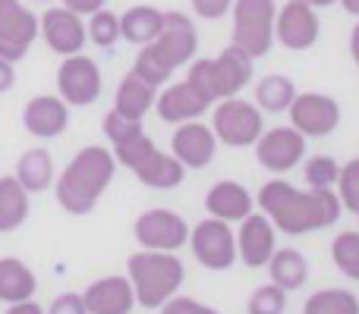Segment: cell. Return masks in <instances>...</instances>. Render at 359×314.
I'll list each match as a JSON object with an SVG mask.
<instances>
[{"label":"cell","instance_id":"cell-5","mask_svg":"<svg viewBox=\"0 0 359 314\" xmlns=\"http://www.w3.org/2000/svg\"><path fill=\"white\" fill-rule=\"evenodd\" d=\"M126 280L133 283L136 305L149 311H158L170 296H177L186 280V267L177 258V252H151L139 248L126 261Z\"/></svg>","mask_w":359,"mask_h":314},{"label":"cell","instance_id":"cell-14","mask_svg":"<svg viewBox=\"0 0 359 314\" xmlns=\"http://www.w3.org/2000/svg\"><path fill=\"white\" fill-rule=\"evenodd\" d=\"M306 142H309V138H306L303 132H297L293 126H274V129L262 132L259 142L252 145L255 160H259V166H265L268 173H287L303 164Z\"/></svg>","mask_w":359,"mask_h":314},{"label":"cell","instance_id":"cell-39","mask_svg":"<svg viewBox=\"0 0 359 314\" xmlns=\"http://www.w3.org/2000/svg\"><path fill=\"white\" fill-rule=\"evenodd\" d=\"M189 3H192V13H196L198 19H221L230 13L233 0H189Z\"/></svg>","mask_w":359,"mask_h":314},{"label":"cell","instance_id":"cell-30","mask_svg":"<svg viewBox=\"0 0 359 314\" xmlns=\"http://www.w3.org/2000/svg\"><path fill=\"white\" fill-rule=\"evenodd\" d=\"M303 314H359V299L347 290H322L306 299Z\"/></svg>","mask_w":359,"mask_h":314},{"label":"cell","instance_id":"cell-45","mask_svg":"<svg viewBox=\"0 0 359 314\" xmlns=\"http://www.w3.org/2000/svg\"><path fill=\"white\" fill-rule=\"evenodd\" d=\"M306 3L316 6V10H318V6H331V3H337V0H306Z\"/></svg>","mask_w":359,"mask_h":314},{"label":"cell","instance_id":"cell-41","mask_svg":"<svg viewBox=\"0 0 359 314\" xmlns=\"http://www.w3.org/2000/svg\"><path fill=\"white\" fill-rule=\"evenodd\" d=\"M13 85H16V63H10V60L0 57V94L10 92Z\"/></svg>","mask_w":359,"mask_h":314},{"label":"cell","instance_id":"cell-11","mask_svg":"<svg viewBox=\"0 0 359 314\" xmlns=\"http://www.w3.org/2000/svg\"><path fill=\"white\" fill-rule=\"evenodd\" d=\"M133 236L139 245L151 252H177L189 242V223L170 208H151L136 217Z\"/></svg>","mask_w":359,"mask_h":314},{"label":"cell","instance_id":"cell-34","mask_svg":"<svg viewBox=\"0 0 359 314\" xmlns=\"http://www.w3.org/2000/svg\"><path fill=\"white\" fill-rule=\"evenodd\" d=\"M189 73H186V85L192 88V92L198 94V98H205L211 107L217 104V94H215V73H211V57H192L189 63Z\"/></svg>","mask_w":359,"mask_h":314},{"label":"cell","instance_id":"cell-12","mask_svg":"<svg viewBox=\"0 0 359 314\" xmlns=\"http://www.w3.org/2000/svg\"><path fill=\"white\" fill-rule=\"evenodd\" d=\"M322 35V19L318 10L309 6L306 0H287L278 6L274 16V44L287 50H309Z\"/></svg>","mask_w":359,"mask_h":314},{"label":"cell","instance_id":"cell-15","mask_svg":"<svg viewBox=\"0 0 359 314\" xmlns=\"http://www.w3.org/2000/svg\"><path fill=\"white\" fill-rule=\"evenodd\" d=\"M38 35L44 38V44H48L57 57L82 54V48H86V41H88L82 16H76L67 6H50V10H44V16H38Z\"/></svg>","mask_w":359,"mask_h":314},{"label":"cell","instance_id":"cell-1","mask_svg":"<svg viewBox=\"0 0 359 314\" xmlns=\"http://www.w3.org/2000/svg\"><path fill=\"white\" fill-rule=\"evenodd\" d=\"M111 151L117 157V164H123L133 176L149 189H177L186 179V166L170 155L161 151L151 136L142 129V120H126L117 110H111L101 123Z\"/></svg>","mask_w":359,"mask_h":314},{"label":"cell","instance_id":"cell-22","mask_svg":"<svg viewBox=\"0 0 359 314\" xmlns=\"http://www.w3.org/2000/svg\"><path fill=\"white\" fill-rule=\"evenodd\" d=\"M252 195L246 192V185L236 183V179H221L208 189L205 195V210L208 217H217V220L227 223H240L246 214H252Z\"/></svg>","mask_w":359,"mask_h":314},{"label":"cell","instance_id":"cell-40","mask_svg":"<svg viewBox=\"0 0 359 314\" xmlns=\"http://www.w3.org/2000/svg\"><path fill=\"white\" fill-rule=\"evenodd\" d=\"M104 3H107V0H63V6H67V10H73L76 16H92V13L104 10Z\"/></svg>","mask_w":359,"mask_h":314},{"label":"cell","instance_id":"cell-46","mask_svg":"<svg viewBox=\"0 0 359 314\" xmlns=\"http://www.w3.org/2000/svg\"><path fill=\"white\" fill-rule=\"evenodd\" d=\"M41 3H48V0H41Z\"/></svg>","mask_w":359,"mask_h":314},{"label":"cell","instance_id":"cell-26","mask_svg":"<svg viewBox=\"0 0 359 314\" xmlns=\"http://www.w3.org/2000/svg\"><path fill=\"white\" fill-rule=\"evenodd\" d=\"M38 280L22 258H0V302L16 305L25 299H35Z\"/></svg>","mask_w":359,"mask_h":314},{"label":"cell","instance_id":"cell-19","mask_svg":"<svg viewBox=\"0 0 359 314\" xmlns=\"http://www.w3.org/2000/svg\"><path fill=\"white\" fill-rule=\"evenodd\" d=\"M22 126L35 138H60L69 126V104L60 94H38L25 104Z\"/></svg>","mask_w":359,"mask_h":314},{"label":"cell","instance_id":"cell-31","mask_svg":"<svg viewBox=\"0 0 359 314\" xmlns=\"http://www.w3.org/2000/svg\"><path fill=\"white\" fill-rule=\"evenodd\" d=\"M331 261H334V267L344 277L359 283V229H347V233L334 236V242H331Z\"/></svg>","mask_w":359,"mask_h":314},{"label":"cell","instance_id":"cell-3","mask_svg":"<svg viewBox=\"0 0 359 314\" xmlns=\"http://www.w3.org/2000/svg\"><path fill=\"white\" fill-rule=\"evenodd\" d=\"M117 176V157L104 145H88L63 166V173L54 179V195L67 214L86 217L95 210L107 185Z\"/></svg>","mask_w":359,"mask_h":314},{"label":"cell","instance_id":"cell-43","mask_svg":"<svg viewBox=\"0 0 359 314\" xmlns=\"http://www.w3.org/2000/svg\"><path fill=\"white\" fill-rule=\"evenodd\" d=\"M350 57H353V63L359 69V22L353 25V31H350Z\"/></svg>","mask_w":359,"mask_h":314},{"label":"cell","instance_id":"cell-23","mask_svg":"<svg viewBox=\"0 0 359 314\" xmlns=\"http://www.w3.org/2000/svg\"><path fill=\"white\" fill-rule=\"evenodd\" d=\"M155 98H158V88L151 82L139 79L136 73H126L117 85V94H114V110L126 120H142L145 113L155 107Z\"/></svg>","mask_w":359,"mask_h":314},{"label":"cell","instance_id":"cell-21","mask_svg":"<svg viewBox=\"0 0 359 314\" xmlns=\"http://www.w3.org/2000/svg\"><path fill=\"white\" fill-rule=\"evenodd\" d=\"M155 110L164 123H189V120H198L211 110V104L205 98H198L189 85L183 82H170L168 88H158V98H155Z\"/></svg>","mask_w":359,"mask_h":314},{"label":"cell","instance_id":"cell-33","mask_svg":"<svg viewBox=\"0 0 359 314\" xmlns=\"http://www.w3.org/2000/svg\"><path fill=\"white\" fill-rule=\"evenodd\" d=\"M337 176H341V164L328 155H316L306 160L303 166V179L309 189H334Z\"/></svg>","mask_w":359,"mask_h":314},{"label":"cell","instance_id":"cell-35","mask_svg":"<svg viewBox=\"0 0 359 314\" xmlns=\"http://www.w3.org/2000/svg\"><path fill=\"white\" fill-rule=\"evenodd\" d=\"M287 311V290L278 283H265L249 296L246 314H284Z\"/></svg>","mask_w":359,"mask_h":314},{"label":"cell","instance_id":"cell-28","mask_svg":"<svg viewBox=\"0 0 359 314\" xmlns=\"http://www.w3.org/2000/svg\"><path fill=\"white\" fill-rule=\"evenodd\" d=\"M29 192L19 185L16 176H0V233H13L29 220Z\"/></svg>","mask_w":359,"mask_h":314},{"label":"cell","instance_id":"cell-10","mask_svg":"<svg viewBox=\"0 0 359 314\" xmlns=\"http://www.w3.org/2000/svg\"><path fill=\"white\" fill-rule=\"evenodd\" d=\"M101 66L86 54H69L63 57L60 69H57V94L67 101L69 107H88L101 98Z\"/></svg>","mask_w":359,"mask_h":314},{"label":"cell","instance_id":"cell-27","mask_svg":"<svg viewBox=\"0 0 359 314\" xmlns=\"http://www.w3.org/2000/svg\"><path fill=\"white\" fill-rule=\"evenodd\" d=\"M265 267L271 273V283H278L287 292L306 286V280H309V261L297 248H274V255L268 258Z\"/></svg>","mask_w":359,"mask_h":314},{"label":"cell","instance_id":"cell-36","mask_svg":"<svg viewBox=\"0 0 359 314\" xmlns=\"http://www.w3.org/2000/svg\"><path fill=\"white\" fill-rule=\"evenodd\" d=\"M337 198H341V208L347 210H359V157L347 160L341 166V176H337V185H334Z\"/></svg>","mask_w":359,"mask_h":314},{"label":"cell","instance_id":"cell-42","mask_svg":"<svg viewBox=\"0 0 359 314\" xmlns=\"http://www.w3.org/2000/svg\"><path fill=\"white\" fill-rule=\"evenodd\" d=\"M6 314H44V308L35 302V299H25V302H16L6 308Z\"/></svg>","mask_w":359,"mask_h":314},{"label":"cell","instance_id":"cell-44","mask_svg":"<svg viewBox=\"0 0 359 314\" xmlns=\"http://www.w3.org/2000/svg\"><path fill=\"white\" fill-rule=\"evenodd\" d=\"M337 3H341L350 16H359V0H337Z\"/></svg>","mask_w":359,"mask_h":314},{"label":"cell","instance_id":"cell-13","mask_svg":"<svg viewBox=\"0 0 359 314\" xmlns=\"http://www.w3.org/2000/svg\"><path fill=\"white\" fill-rule=\"evenodd\" d=\"M38 38V16L19 0H0V57L19 63Z\"/></svg>","mask_w":359,"mask_h":314},{"label":"cell","instance_id":"cell-8","mask_svg":"<svg viewBox=\"0 0 359 314\" xmlns=\"http://www.w3.org/2000/svg\"><path fill=\"white\" fill-rule=\"evenodd\" d=\"M192 258L208 271H230L236 264V233L230 229L227 220L217 217H205L196 223V229H189Z\"/></svg>","mask_w":359,"mask_h":314},{"label":"cell","instance_id":"cell-6","mask_svg":"<svg viewBox=\"0 0 359 314\" xmlns=\"http://www.w3.org/2000/svg\"><path fill=\"white\" fill-rule=\"evenodd\" d=\"M230 44L243 48L252 60L271 54L274 48V16L278 3L274 0H233L230 6Z\"/></svg>","mask_w":359,"mask_h":314},{"label":"cell","instance_id":"cell-9","mask_svg":"<svg viewBox=\"0 0 359 314\" xmlns=\"http://www.w3.org/2000/svg\"><path fill=\"white\" fill-rule=\"evenodd\" d=\"M290 126L306 138H325L341 126V104L325 92H297L293 104L287 107Z\"/></svg>","mask_w":359,"mask_h":314},{"label":"cell","instance_id":"cell-37","mask_svg":"<svg viewBox=\"0 0 359 314\" xmlns=\"http://www.w3.org/2000/svg\"><path fill=\"white\" fill-rule=\"evenodd\" d=\"M158 314H221L215 311L211 305H202L196 299H186V296H170L168 302L158 308Z\"/></svg>","mask_w":359,"mask_h":314},{"label":"cell","instance_id":"cell-17","mask_svg":"<svg viewBox=\"0 0 359 314\" xmlns=\"http://www.w3.org/2000/svg\"><path fill=\"white\" fill-rule=\"evenodd\" d=\"M278 248V229L265 214H246L236 233V258L246 267H265Z\"/></svg>","mask_w":359,"mask_h":314},{"label":"cell","instance_id":"cell-18","mask_svg":"<svg viewBox=\"0 0 359 314\" xmlns=\"http://www.w3.org/2000/svg\"><path fill=\"white\" fill-rule=\"evenodd\" d=\"M252 57L246 54L243 48H236V44H227V48L221 50L217 57H211V73H215V94L217 101L224 98H236V94L243 92V88L252 82Z\"/></svg>","mask_w":359,"mask_h":314},{"label":"cell","instance_id":"cell-25","mask_svg":"<svg viewBox=\"0 0 359 314\" xmlns=\"http://www.w3.org/2000/svg\"><path fill=\"white\" fill-rule=\"evenodd\" d=\"M13 176L19 179L29 195H38V192H48L54 185V157H50L48 148H29L22 151L16 160V173Z\"/></svg>","mask_w":359,"mask_h":314},{"label":"cell","instance_id":"cell-7","mask_svg":"<svg viewBox=\"0 0 359 314\" xmlns=\"http://www.w3.org/2000/svg\"><path fill=\"white\" fill-rule=\"evenodd\" d=\"M211 132L227 148H249L265 132V117H262L259 107L243 101L240 94L236 98H224L217 101L215 113H211Z\"/></svg>","mask_w":359,"mask_h":314},{"label":"cell","instance_id":"cell-20","mask_svg":"<svg viewBox=\"0 0 359 314\" xmlns=\"http://www.w3.org/2000/svg\"><path fill=\"white\" fill-rule=\"evenodd\" d=\"M82 302H86L88 314H133L136 292H133L130 280L114 273V277H101L88 283L82 292Z\"/></svg>","mask_w":359,"mask_h":314},{"label":"cell","instance_id":"cell-16","mask_svg":"<svg viewBox=\"0 0 359 314\" xmlns=\"http://www.w3.org/2000/svg\"><path fill=\"white\" fill-rule=\"evenodd\" d=\"M170 155H174L186 170H205L217 155V138H215V132H211V126H205L202 120L180 123L174 138H170Z\"/></svg>","mask_w":359,"mask_h":314},{"label":"cell","instance_id":"cell-32","mask_svg":"<svg viewBox=\"0 0 359 314\" xmlns=\"http://www.w3.org/2000/svg\"><path fill=\"white\" fill-rule=\"evenodd\" d=\"M86 35L92 44L98 48H114L120 41V16L111 10H98L88 16V25H86Z\"/></svg>","mask_w":359,"mask_h":314},{"label":"cell","instance_id":"cell-2","mask_svg":"<svg viewBox=\"0 0 359 314\" xmlns=\"http://www.w3.org/2000/svg\"><path fill=\"white\" fill-rule=\"evenodd\" d=\"M259 208L274 229L287 236H306L328 229L341 220L344 208L334 189H309L299 192L287 179H271L259 189Z\"/></svg>","mask_w":359,"mask_h":314},{"label":"cell","instance_id":"cell-29","mask_svg":"<svg viewBox=\"0 0 359 314\" xmlns=\"http://www.w3.org/2000/svg\"><path fill=\"white\" fill-rule=\"evenodd\" d=\"M293 98H297V85H293V79H287L280 73L265 76L255 85V107L265 113H287Z\"/></svg>","mask_w":359,"mask_h":314},{"label":"cell","instance_id":"cell-38","mask_svg":"<svg viewBox=\"0 0 359 314\" xmlns=\"http://www.w3.org/2000/svg\"><path fill=\"white\" fill-rule=\"evenodd\" d=\"M44 314H88L86 302H82V292H63L50 302V308Z\"/></svg>","mask_w":359,"mask_h":314},{"label":"cell","instance_id":"cell-47","mask_svg":"<svg viewBox=\"0 0 359 314\" xmlns=\"http://www.w3.org/2000/svg\"><path fill=\"white\" fill-rule=\"evenodd\" d=\"M356 217H359V210H356Z\"/></svg>","mask_w":359,"mask_h":314},{"label":"cell","instance_id":"cell-24","mask_svg":"<svg viewBox=\"0 0 359 314\" xmlns=\"http://www.w3.org/2000/svg\"><path fill=\"white\" fill-rule=\"evenodd\" d=\"M161 29H164V10H158L151 3H136L120 16V38L136 44V48L155 41L161 35Z\"/></svg>","mask_w":359,"mask_h":314},{"label":"cell","instance_id":"cell-4","mask_svg":"<svg viewBox=\"0 0 359 314\" xmlns=\"http://www.w3.org/2000/svg\"><path fill=\"white\" fill-rule=\"evenodd\" d=\"M196 48H198V31H196L192 16H186V13H180V10H168L164 13L161 35L139 48L133 73H136L139 79L151 82L155 88H161V85H168L170 76H174L180 66H186V63L196 57Z\"/></svg>","mask_w":359,"mask_h":314}]
</instances>
